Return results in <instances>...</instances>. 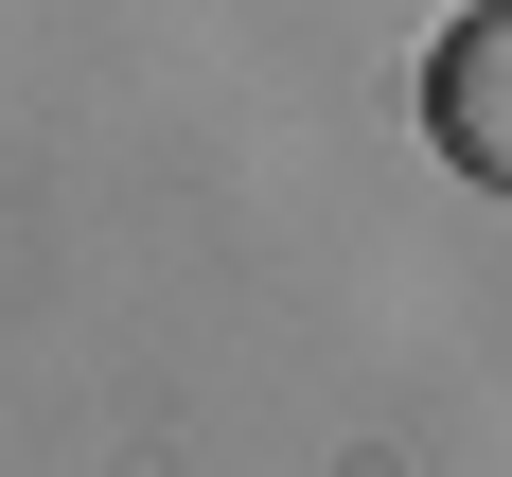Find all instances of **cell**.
I'll use <instances>...</instances> for the list:
<instances>
[{
    "mask_svg": "<svg viewBox=\"0 0 512 477\" xmlns=\"http://www.w3.org/2000/svg\"><path fill=\"white\" fill-rule=\"evenodd\" d=\"M424 124H442L460 177H495V195H512V0H477L460 36L424 53Z\"/></svg>",
    "mask_w": 512,
    "mask_h": 477,
    "instance_id": "obj_1",
    "label": "cell"
}]
</instances>
